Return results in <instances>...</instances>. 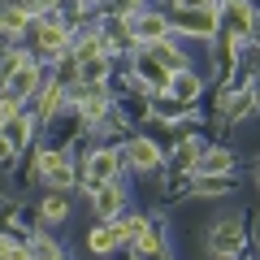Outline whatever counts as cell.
Here are the masks:
<instances>
[{
	"label": "cell",
	"mask_w": 260,
	"mask_h": 260,
	"mask_svg": "<svg viewBox=\"0 0 260 260\" xmlns=\"http://www.w3.org/2000/svg\"><path fill=\"white\" fill-rule=\"evenodd\" d=\"M35 165H39V174H44L52 186H70V182H74V174H70V160H65L61 152H39Z\"/></svg>",
	"instance_id": "3957f363"
},
{
	"label": "cell",
	"mask_w": 260,
	"mask_h": 260,
	"mask_svg": "<svg viewBox=\"0 0 260 260\" xmlns=\"http://www.w3.org/2000/svg\"><path fill=\"white\" fill-rule=\"evenodd\" d=\"M39 217H44V221H65V217H70V204H65L61 195H48L44 208H39Z\"/></svg>",
	"instance_id": "2e32d148"
},
{
	"label": "cell",
	"mask_w": 260,
	"mask_h": 260,
	"mask_svg": "<svg viewBox=\"0 0 260 260\" xmlns=\"http://www.w3.org/2000/svg\"><path fill=\"white\" fill-rule=\"evenodd\" d=\"M165 30H169V18H160V13H143V18H135L130 35L139 39V44H156V39H165Z\"/></svg>",
	"instance_id": "52a82bcc"
},
{
	"label": "cell",
	"mask_w": 260,
	"mask_h": 260,
	"mask_svg": "<svg viewBox=\"0 0 260 260\" xmlns=\"http://www.w3.org/2000/svg\"><path fill=\"white\" fill-rule=\"evenodd\" d=\"M117 165H121L117 152H91V160H87V178H91V186L113 182V178H117Z\"/></svg>",
	"instance_id": "5b68a950"
},
{
	"label": "cell",
	"mask_w": 260,
	"mask_h": 260,
	"mask_svg": "<svg viewBox=\"0 0 260 260\" xmlns=\"http://www.w3.org/2000/svg\"><path fill=\"white\" fill-rule=\"evenodd\" d=\"M243 247V217H221V221H213V230H208V251L213 256H234V251Z\"/></svg>",
	"instance_id": "6da1fadb"
},
{
	"label": "cell",
	"mask_w": 260,
	"mask_h": 260,
	"mask_svg": "<svg viewBox=\"0 0 260 260\" xmlns=\"http://www.w3.org/2000/svg\"><path fill=\"white\" fill-rule=\"evenodd\" d=\"M87 243H91V251H113V247L121 243V239H117V225H95Z\"/></svg>",
	"instance_id": "9a60e30c"
},
{
	"label": "cell",
	"mask_w": 260,
	"mask_h": 260,
	"mask_svg": "<svg viewBox=\"0 0 260 260\" xmlns=\"http://www.w3.org/2000/svg\"><path fill=\"white\" fill-rule=\"evenodd\" d=\"M35 48L48 56H61L65 48H70V30L61 26V22H39L35 26Z\"/></svg>",
	"instance_id": "7a4b0ae2"
},
{
	"label": "cell",
	"mask_w": 260,
	"mask_h": 260,
	"mask_svg": "<svg viewBox=\"0 0 260 260\" xmlns=\"http://www.w3.org/2000/svg\"><path fill=\"white\" fill-rule=\"evenodd\" d=\"M18 104H22V100H13V95H9V91L0 95V126H5V121H9V117H18V113H22V109H18Z\"/></svg>",
	"instance_id": "ac0fdd59"
},
{
	"label": "cell",
	"mask_w": 260,
	"mask_h": 260,
	"mask_svg": "<svg viewBox=\"0 0 260 260\" xmlns=\"http://www.w3.org/2000/svg\"><path fill=\"white\" fill-rule=\"evenodd\" d=\"M56 260H61V256H56Z\"/></svg>",
	"instance_id": "d4e9b609"
},
{
	"label": "cell",
	"mask_w": 260,
	"mask_h": 260,
	"mask_svg": "<svg viewBox=\"0 0 260 260\" xmlns=\"http://www.w3.org/2000/svg\"><path fill=\"white\" fill-rule=\"evenodd\" d=\"M256 182H260V174H256Z\"/></svg>",
	"instance_id": "cb8c5ba5"
},
{
	"label": "cell",
	"mask_w": 260,
	"mask_h": 260,
	"mask_svg": "<svg viewBox=\"0 0 260 260\" xmlns=\"http://www.w3.org/2000/svg\"><path fill=\"white\" fill-rule=\"evenodd\" d=\"M251 100H256V104H260V78H256V87H251Z\"/></svg>",
	"instance_id": "7402d4cb"
},
{
	"label": "cell",
	"mask_w": 260,
	"mask_h": 260,
	"mask_svg": "<svg viewBox=\"0 0 260 260\" xmlns=\"http://www.w3.org/2000/svg\"><path fill=\"white\" fill-rule=\"evenodd\" d=\"M56 109H61V83L48 87V91H44V104H39V113H44V117H52Z\"/></svg>",
	"instance_id": "e0dca14e"
},
{
	"label": "cell",
	"mask_w": 260,
	"mask_h": 260,
	"mask_svg": "<svg viewBox=\"0 0 260 260\" xmlns=\"http://www.w3.org/2000/svg\"><path fill=\"white\" fill-rule=\"evenodd\" d=\"M0 130H5V139H9L13 148H22V143H30V117H22V113H18V117H9V121H5Z\"/></svg>",
	"instance_id": "4fadbf2b"
},
{
	"label": "cell",
	"mask_w": 260,
	"mask_h": 260,
	"mask_svg": "<svg viewBox=\"0 0 260 260\" xmlns=\"http://www.w3.org/2000/svg\"><path fill=\"white\" fill-rule=\"evenodd\" d=\"M225 260H239V256H225Z\"/></svg>",
	"instance_id": "603a6c76"
},
{
	"label": "cell",
	"mask_w": 260,
	"mask_h": 260,
	"mask_svg": "<svg viewBox=\"0 0 260 260\" xmlns=\"http://www.w3.org/2000/svg\"><path fill=\"white\" fill-rule=\"evenodd\" d=\"M230 165H234V156L225 148H213V152H200V160H195V169L200 174H213V178H221V174H230Z\"/></svg>",
	"instance_id": "8fae6325"
},
{
	"label": "cell",
	"mask_w": 260,
	"mask_h": 260,
	"mask_svg": "<svg viewBox=\"0 0 260 260\" xmlns=\"http://www.w3.org/2000/svg\"><path fill=\"white\" fill-rule=\"evenodd\" d=\"M217 0H178V9H213Z\"/></svg>",
	"instance_id": "ffe728a7"
},
{
	"label": "cell",
	"mask_w": 260,
	"mask_h": 260,
	"mask_svg": "<svg viewBox=\"0 0 260 260\" xmlns=\"http://www.w3.org/2000/svg\"><path fill=\"white\" fill-rule=\"evenodd\" d=\"M35 91H39V70L26 61L22 70L9 74V95H13V100H26V95H35Z\"/></svg>",
	"instance_id": "ba28073f"
},
{
	"label": "cell",
	"mask_w": 260,
	"mask_h": 260,
	"mask_svg": "<svg viewBox=\"0 0 260 260\" xmlns=\"http://www.w3.org/2000/svg\"><path fill=\"white\" fill-rule=\"evenodd\" d=\"M9 156H13V143L5 139V130H0V165H5V160H9Z\"/></svg>",
	"instance_id": "44dd1931"
},
{
	"label": "cell",
	"mask_w": 260,
	"mask_h": 260,
	"mask_svg": "<svg viewBox=\"0 0 260 260\" xmlns=\"http://www.w3.org/2000/svg\"><path fill=\"white\" fill-rule=\"evenodd\" d=\"M26 22H30V13L22 9H0V30H5V35H22V30H26Z\"/></svg>",
	"instance_id": "5bb4252c"
},
{
	"label": "cell",
	"mask_w": 260,
	"mask_h": 260,
	"mask_svg": "<svg viewBox=\"0 0 260 260\" xmlns=\"http://www.w3.org/2000/svg\"><path fill=\"white\" fill-rule=\"evenodd\" d=\"M126 156H130V165L139 169V174H152V169L160 165V152H156L152 139H130L126 143Z\"/></svg>",
	"instance_id": "8992f818"
},
{
	"label": "cell",
	"mask_w": 260,
	"mask_h": 260,
	"mask_svg": "<svg viewBox=\"0 0 260 260\" xmlns=\"http://www.w3.org/2000/svg\"><path fill=\"white\" fill-rule=\"evenodd\" d=\"M95 213H100L104 221H113V217L121 213V186H117V182L95 186Z\"/></svg>",
	"instance_id": "9c48e42d"
},
{
	"label": "cell",
	"mask_w": 260,
	"mask_h": 260,
	"mask_svg": "<svg viewBox=\"0 0 260 260\" xmlns=\"http://www.w3.org/2000/svg\"><path fill=\"white\" fill-rule=\"evenodd\" d=\"M225 18H230V35H247L251 5H247V0H230V5H225Z\"/></svg>",
	"instance_id": "7c38bea8"
},
{
	"label": "cell",
	"mask_w": 260,
	"mask_h": 260,
	"mask_svg": "<svg viewBox=\"0 0 260 260\" xmlns=\"http://www.w3.org/2000/svg\"><path fill=\"white\" fill-rule=\"evenodd\" d=\"M165 91H174V95H178V104H191L195 95H200V78H195L191 70H174Z\"/></svg>",
	"instance_id": "30bf717a"
},
{
	"label": "cell",
	"mask_w": 260,
	"mask_h": 260,
	"mask_svg": "<svg viewBox=\"0 0 260 260\" xmlns=\"http://www.w3.org/2000/svg\"><path fill=\"white\" fill-rule=\"evenodd\" d=\"M56 5H61V0H22V9H26V13H52Z\"/></svg>",
	"instance_id": "d6986e66"
},
{
	"label": "cell",
	"mask_w": 260,
	"mask_h": 260,
	"mask_svg": "<svg viewBox=\"0 0 260 260\" xmlns=\"http://www.w3.org/2000/svg\"><path fill=\"white\" fill-rule=\"evenodd\" d=\"M174 26L186 30V35H208L217 26L213 9H174Z\"/></svg>",
	"instance_id": "277c9868"
}]
</instances>
